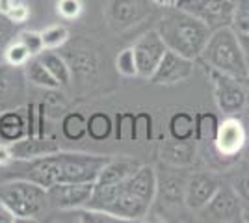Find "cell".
Returning <instances> with one entry per match:
<instances>
[{
    "label": "cell",
    "mask_w": 249,
    "mask_h": 223,
    "mask_svg": "<svg viewBox=\"0 0 249 223\" xmlns=\"http://www.w3.org/2000/svg\"><path fill=\"white\" fill-rule=\"evenodd\" d=\"M108 160V156L88 153L54 151L34 158H13L2 168V179H24L39 184L45 190L60 182H95Z\"/></svg>",
    "instance_id": "6da1fadb"
},
{
    "label": "cell",
    "mask_w": 249,
    "mask_h": 223,
    "mask_svg": "<svg viewBox=\"0 0 249 223\" xmlns=\"http://www.w3.org/2000/svg\"><path fill=\"white\" fill-rule=\"evenodd\" d=\"M158 190L155 168L140 166L124 181L115 184L93 182V193L86 208L103 210L115 216L119 222L143 220L155 201Z\"/></svg>",
    "instance_id": "7a4b0ae2"
},
{
    "label": "cell",
    "mask_w": 249,
    "mask_h": 223,
    "mask_svg": "<svg viewBox=\"0 0 249 223\" xmlns=\"http://www.w3.org/2000/svg\"><path fill=\"white\" fill-rule=\"evenodd\" d=\"M156 30L162 35L169 51H175L192 60L201 58V52L212 34L205 22H201L186 11L178 10L177 6L166 8V13L160 19Z\"/></svg>",
    "instance_id": "3957f363"
},
{
    "label": "cell",
    "mask_w": 249,
    "mask_h": 223,
    "mask_svg": "<svg viewBox=\"0 0 249 223\" xmlns=\"http://www.w3.org/2000/svg\"><path fill=\"white\" fill-rule=\"evenodd\" d=\"M201 60L208 67L236 78L244 86H249V62L240 47L236 32L231 26L210 34L201 52Z\"/></svg>",
    "instance_id": "277c9868"
},
{
    "label": "cell",
    "mask_w": 249,
    "mask_h": 223,
    "mask_svg": "<svg viewBox=\"0 0 249 223\" xmlns=\"http://www.w3.org/2000/svg\"><path fill=\"white\" fill-rule=\"evenodd\" d=\"M0 201L8 205L19 220H37L49 210L47 190L24 179H8L0 184Z\"/></svg>",
    "instance_id": "5b68a950"
},
{
    "label": "cell",
    "mask_w": 249,
    "mask_h": 223,
    "mask_svg": "<svg viewBox=\"0 0 249 223\" xmlns=\"http://www.w3.org/2000/svg\"><path fill=\"white\" fill-rule=\"evenodd\" d=\"M177 8L205 22L212 32L231 26L234 15L232 0H178Z\"/></svg>",
    "instance_id": "8992f818"
},
{
    "label": "cell",
    "mask_w": 249,
    "mask_h": 223,
    "mask_svg": "<svg viewBox=\"0 0 249 223\" xmlns=\"http://www.w3.org/2000/svg\"><path fill=\"white\" fill-rule=\"evenodd\" d=\"M207 73L210 74V80L214 84V95H216V104L225 114V116H238L248 106V93L246 86L238 82L236 78L223 74L208 67Z\"/></svg>",
    "instance_id": "52a82bcc"
},
{
    "label": "cell",
    "mask_w": 249,
    "mask_h": 223,
    "mask_svg": "<svg viewBox=\"0 0 249 223\" xmlns=\"http://www.w3.org/2000/svg\"><path fill=\"white\" fill-rule=\"evenodd\" d=\"M93 193V182H60L47 188L49 206L54 210L86 208Z\"/></svg>",
    "instance_id": "ba28073f"
},
{
    "label": "cell",
    "mask_w": 249,
    "mask_h": 223,
    "mask_svg": "<svg viewBox=\"0 0 249 223\" xmlns=\"http://www.w3.org/2000/svg\"><path fill=\"white\" fill-rule=\"evenodd\" d=\"M194 73H196V60L167 49L155 73L151 74L149 82L155 86H175L186 82L188 78L194 76Z\"/></svg>",
    "instance_id": "9c48e42d"
},
{
    "label": "cell",
    "mask_w": 249,
    "mask_h": 223,
    "mask_svg": "<svg viewBox=\"0 0 249 223\" xmlns=\"http://www.w3.org/2000/svg\"><path fill=\"white\" fill-rule=\"evenodd\" d=\"M132 49H134L136 65H138V76L149 80L151 74L155 73V69L160 64V60L166 54V43L155 28V30L145 32L142 37H138V41L134 43Z\"/></svg>",
    "instance_id": "30bf717a"
},
{
    "label": "cell",
    "mask_w": 249,
    "mask_h": 223,
    "mask_svg": "<svg viewBox=\"0 0 249 223\" xmlns=\"http://www.w3.org/2000/svg\"><path fill=\"white\" fill-rule=\"evenodd\" d=\"M242 199L234 188L219 186L212 199L203 206L205 216L212 222H238L242 220Z\"/></svg>",
    "instance_id": "8fae6325"
},
{
    "label": "cell",
    "mask_w": 249,
    "mask_h": 223,
    "mask_svg": "<svg viewBox=\"0 0 249 223\" xmlns=\"http://www.w3.org/2000/svg\"><path fill=\"white\" fill-rule=\"evenodd\" d=\"M246 139H248V132L244 123L236 116H227V119L219 121L214 147L218 149L221 156H236L246 145Z\"/></svg>",
    "instance_id": "7c38bea8"
},
{
    "label": "cell",
    "mask_w": 249,
    "mask_h": 223,
    "mask_svg": "<svg viewBox=\"0 0 249 223\" xmlns=\"http://www.w3.org/2000/svg\"><path fill=\"white\" fill-rule=\"evenodd\" d=\"M221 186L219 181L210 173H196L188 179L184 186V203L190 210H203L212 195Z\"/></svg>",
    "instance_id": "4fadbf2b"
},
{
    "label": "cell",
    "mask_w": 249,
    "mask_h": 223,
    "mask_svg": "<svg viewBox=\"0 0 249 223\" xmlns=\"http://www.w3.org/2000/svg\"><path fill=\"white\" fill-rule=\"evenodd\" d=\"M140 166L142 164H138L134 158H128V156L110 158L104 164V168L101 170V173L95 179V182H99V184H115V182H121L126 177H130Z\"/></svg>",
    "instance_id": "5bb4252c"
},
{
    "label": "cell",
    "mask_w": 249,
    "mask_h": 223,
    "mask_svg": "<svg viewBox=\"0 0 249 223\" xmlns=\"http://www.w3.org/2000/svg\"><path fill=\"white\" fill-rule=\"evenodd\" d=\"M26 138V117L22 110H10L0 114V139L13 143Z\"/></svg>",
    "instance_id": "9a60e30c"
},
{
    "label": "cell",
    "mask_w": 249,
    "mask_h": 223,
    "mask_svg": "<svg viewBox=\"0 0 249 223\" xmlns=\"http://www.w3.org/2000/svg\"><path fill=\"white\" fill-rule=\"evenodd\" d=\"M196 156V149L192 147L190 141H177L171 139L162 147V160H166L167 164L182 168V166H190Z\"/></svg>",
    "instance_id": "2e32d148"
},
{
    "label": "cell",
    "mask_w": 249,
    "mask_h": 223,
    "mask_svg": "<svg viewBox=\"0 0 249 223\" xmlns=\"http://www.w3.org/2000/svg\"><path fill=\"white\" fill-rule=\"evenodd\" d=\"M37 58L49 69V73L56 78V82L62 87H67V86L71 84V76H73L71 74V67L67 65V62L63 60L60 54H56L54 51H43Z\"/></svg>",
    "instance_id": "e0dca14e"
},
{
    "label": "cell",
    "mask_w": 249,
    "mask_h": 223,
    "mask_svg": "<svg viewBox=\"0 0 249 223\" xmlns=\"http://www.w3.org/2000/svg\"><path fill=\"white\" fill-rule=\"evenodd\" d=\"M194 139L201 141V143H214L216 134H218L219 128V119L216 114L212 112H197L194 116Z\"/></svg>",
    "instance_id": "ac0fdd59"
},
{
    "label": "cell",
    "mask_w": 249,
    "mask_h": 223,
    "mask_svg": "<svg viewBox=\"0 0 249 223\" xmlns=\"http://www.w3.org/2000/svg\"><path fill=\"white\" fill-rule=\"evenodd\" d=\"M22 67H24V74H26L28 82H32V84L39 86V87H47V89H58L60 87L56 78L49 73V69L39 62L37 56H32Z\"/></svg>",
    "instance_id": "d6986e66"
},
{
    "label": "cell",
    "mask_w": 249,
    "mask_h": 223,
    "mask_svg": "<svg viewBox=\"0 0 249 223\" xmlns=\"http://www.w3.org/2000/svg\"><path fill=\"white\" fill-rule=\"evenodd\" d=\"M86 128H88V136L93 141H106L114 134V119L106 112H93L88 117Z\"/></svg>",
    "instance_id": "ffe728a7"
},
{
    "label": "cell",
    "mask_w": 249,
    "mask_h": 223,
    "mask_svg": "<svg viewBox=\"0 0 249 223\" xmlns=\"http://www.w3.org/2000/svg\"><path fill=\"white\" fill-rule=\"evenodd\" d=\"M169 136L171 139L177 141H192L194 139V116L188 112H175L173 116L169 117Z\"/></svg>",
    "instance_id": "44dd1931"
},
{
    "label": "cell",
    "mask_w": 249,
    "mask_h": 223,
    "mask_svg": "<svg viewBox=\"0 0 249 223\" xmlns=\"http://www.w3.org/2000/svg\"><path fill=\"white\" fill-rule=\"evenodd\" d=\"M88 117H84L80 112H69L62 119V132L69 141H80L84 136H88Z\"/></svg>",
    "instance_id": "7402d4cb"
},
{
    "label": "cell",
    "mask_w": 249,
    "mask_h": 223,
    "mask_svg": "<svg viewBox=\"0 0 249 223\" xmlns=\"http://www.w3.org/2000/svg\"><path fill=\"white\" fill-rule=\"evenodd\" d=\"M112 15L115 21L132 24L142 17V4L138 0H114L112 2Z\"/></svg>",
    "instance_id": "603a6c76"
},
{
    "label": "cell",
    "mask_w": 249,
    "mask_h": 223,
    "mask_svg": "<svg viewBox=\"0 0 249 223\" xmlns=\"http://www.w3.org/2000/svg\"><path fill=\"white\" fill-rule=\"evenodd\" d=\"M114 136L117 141H134V114L119 112L114 119Z\"/></svg>",
    "instance_id": "cb8c5ba5"
},
{
    "label": "cell",
    "mask_w": 249,
    "mask_h": 223,
    "mask_svg": "<svg viewBox=\"0 0 249 223\" xmlns=\"http://www.w3.org/2000/svg\"><path fill=\"white\" fill-rule=\"evenodd\" d=\"M41 39L45 51H56V49H60V47H63L67 43L69 30L63 24H54V26H49V28L43 30Z\"/></svg>",
    "instance_id": "d4e9b609"
},
{
    "label": "cell",
    "mask_w": 249,
    "mask_h": 223,
    "mask_svg": "<svg viewBox=\"0 0 249 223\" xmlns=\"http://www.w3.org/2000/svg\"><path fill=\"white\" fill-rule=\"evenodd\" d=\"M115 69H117V73L126 76V78L138 76V65H136V56L132 47L123 49L121 52L117 54V58H115Z\"/></svg>",
    "instance_id": "484cf974"
},
{
    "label": "cell",
    "mask_w": 249,
    "mask_h": 223,
    "mask_svg": "<svg viewBox=\"0 0 249 223\" xmlns=\"http://www.w3.org/2000/svg\"><path fill=\"white\" fill-rule=\"evenodd\" d=\"M153 138V116L149 112L134 114V141H151Z\"/></svg>",
    "instance_id": "4316f807"
},
{
    "label": "cell",
    "mask_w": 249,
    "mask_h": 223,
    "mask_svg": "<svg viewBox=\"0 0 249 223\" xmlns=\"http://www.w3.org/2000/svg\"><path fill=\"white\" fill-rule=\"evenodd\" d=\"M234 2V15L231 28L234 32L249 34V0H232Z\"/></svg>",
    "instance_id": "83f0119b"
},
{
    "label": "cell",
    "mask_w": 249,
    "mask_h": 223,
    "mask_svg": "<svg viewBox=\"0 0 249 223\" xmlns=\"http://www.w3.org/2000/svg\"><path fill=\"white\" fill-rule=\"evenodd\" d=\"M30 58H32L30 52L17 39L13 43H10L6 47V51H4V62L8 65H11V67H22Z\"/></svg>",
    "instance_id": "f1b7e54d"
},
{
    "label": "cell",
    "mask_w": 249,
    "mask_h": 223,
    "mask_svg": "<svg viewBox=\"0 0 249 223\" xmlns=\"http://www.w3.org/2000/svg\"><path fill=\"white\" fill-rule=\"evenodd\" d=\"M15 39L21 43L28 52H30V56H39V54L45 51V47H43V39H41V32L22 30V32L17 34V37H15Z\"/></svg>",
    "instance_id": "f546056e"
},
{
    "label": "cell",
    "mask_w": 249,
    "mask_h": 223,
    "mask_svg": "<svg viewBox=\"0 0 249 223\" xmlns=\"http://www.w3.org/2000/svg\"><path fill=\"white\" fill-rule=\"evenodd\" d=\"M58 13L63 19L73 21L82 13V2L80 0H58Z\"/></svg>",
    "instance_id": "4dcf8cb0"
},
{
    "label": "cell",
    "mask_w": 249,
    "mask_h": 223,
    "mask_svg": "<svg viewBox=\"0 0 249 223\" xmlns=\"http://www.w3.org/2000/svg\"><path fill=\"white\" fill-rule=\"evenodd\" d=\"M30 17V8L24 4V2H15V6L11 8V11L8 13V19H10L13 24H22V22L28 21Z\"/></svg>",
    "instance_id": "1f68e13d"
},
{
    "label": "cell",
    "mask_w": 249,
    "mask_h": 223,
    "mask_svg": "<svg viewBox=\"0 0 249 223\" xmlns=\"http://www.w3.org/2000/svg\"><path fill=\"white\" fill-rule=\"evenodd\" d=\"M234 190H236L238 197L242 199V203L249 205V175H246V177H242L240 181H236Z\"/></svg>",
    "instance_id": "d6a6232c"
},
{
    "label": "cell",
    "mask_w": 249,
    "mask_h": 223,
    "mask_svg": "<svg viewBox=\"0 0 249 223\" xmlns=\"http://www.w3.org/2000/svg\"><path fill=\"white\" fill-rule=\"evenodd\" d=\"M19 222V218L13 214L8 205H4V203L0 201V223H15Z\"/></svg>",
    "instance_id": "836d02e7"
},
{
    "label": "cell",
    "mask_w": 249,
    "mask_h": 223,
    "mask_svg": "<svg viewBox=\"0 0 249 223\" xmlns=\"http://www.w3.org/2000/svg\"><path fill=\"white\" fill-rule=\"evenodd\" d=\"M11 160H13V156H11L10 145L8 143H0V170L6 168Z\"/></svg>",
    "instance_id": "e575fe53"
},
{
    "label": "cell",
    "mask_w": 249,
    "mask_h": 223,
    "mask_svg": "<svg viewBox=\"0 0 249 223\" xmlns=\"http://www.w3.org/2000/svg\"><path fill=\"white\" fill-rule=\"evenodd\" d=\"M10 76L8 73L4 71V69H0V99H4L6 93H8V89H10Z\"/></svg>",
    "instance_id": "d590c367"
},
{
    "label": "cell",
    "mask_w": 249,
    "mask_h": 223,
    "mask_svg": "<svg viewBox=\"0 0 249 223\" xmlns=\"http://www.w3.org/2000/svg\"><path fill=\"white\" fill-rule=\"evenodd\" d=\"M13 26H15V24L8 19V15H4V13L0 11V34H2V35H8Z\"/></svg>",
    "instance_id": "8d00e7d4"
},
{
    "label": "cell",
    "mask_w": 249,
    "mask_h": 223,
    "mask_svg": "<svg viewBox=\"0 0 249 223\" xmlns=\"http://www.w3.org/2000/svg\"><path fill=\"white\" fill-rule=\"evenodd\" d=\"M236 37H238L240 47H242V51H244L246 58H248V56H249V34H240V32H236Z\"/></svg>",
    "instance_id": "74e56055"
},
{
    "label": "cell",
    "mask_w": 249,
    "mask_h": 223,
    "mask_svg": "<svg viewBox=\"0 0 249 223\" xmlns=\"http://www.w3.org/2000/svg\"><path fill=\"white\" fill-rule=\"evenodd\" d=\"M15 2H17V0H0V11H2L4 15H8L11 11V8L15 6Z\"/></svg>",
    "instance_id": "f35d334b"
},
{
    "label": "cell",
    "mask_w": 249,
    "mask_h": 223,
    "mask_svg": "<svg viewBox=\"0 0 249 223\" xmlns=\"http://www.w3.org/2000/svg\"><path fill=\"white\" fill-rule=\"evenodd\" d=\"M153 2L160 8H173V6H177L178 0H153Z\"/></svg>",
    "instance_id": "ab89813d"
},
{
    "label": "cell",
    "mask_w": 249,
    "mask_h": 223,
    "mask_svg": "<svg viewBox=\"0 0 249 223\" xmlns=\"http://www.w3.org/2000/svg\"><path fill=\"white\" fill-rule=\"evenodd\" d=\"M4 37H6V35H2V34H0V62L4 60V51H6V45H4Z\"/></svg>",
    "instance_id": "60d3db41"
}]
</instances>
